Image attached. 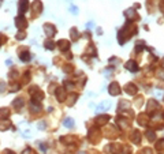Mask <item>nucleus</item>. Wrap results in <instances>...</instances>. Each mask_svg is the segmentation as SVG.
<instances>
[{
	"label": "nucleus",
	"mask_w": 164,
	"mask_h": 154,
	"mask_svg": "<svg viewBox=\"0 0 164 154\" xmlns=\"http://www.w3.org/2000/svg\"><path fill=\"white\" fill-rule=\"evenodd\" d=\"M27 0H19V13L23 14L26 10H27Z\"/></svg>",
	"instance_id": "nucleus-1"
},
{
	"label": "nucleus",
	"mask_w": 164,
	"mask_h": 154,
	"mask_svg": "<svg viewBox=\"0 0 164 154\" xmlns=\"http://www.w3.org/2000/svg\"><path fill=\"white\" fill-rule=\"evenodd\" d=\"M44 29H45V32H48V33H47L48 35H53V34H55V27H53V26H51V25H45V26H44Z\"/></svg>",
	"instance_id": "nucleus-2"
},
{
	"label": "nucleus",
	"mask_w": 164,
	"mask_h": 154,
	"mask_svg": "<svg viewBox=\"0 0 164 154\" xmlns=\"http://www.w3.org/2000/svg\"><path fill=\"white\" fill-rule=\"evenodd\" d=\"M118 85L116 83H114V85H111V90H109V91H111V94H118L119 93V89H118Z\"/></svg>",
	"instance_id": "nucleus-3"
},
{
	"label": "nucleus",
	"mask_w": 164,
	"mask_h": 154,
	"mask_svg": "<svg viewBox=\"0 0 164 154\" xmlns=\"http://www.w3.org/2000/svg\"><path fill=\"white\" fill-rule=\"evenodd\" d=\"M126 67L129 68V70H131V71H135V70H137V67H135V63H134V61H129Z\"/></svg>",
	"instance_id": "nucleus-4"
},
{
	"label": "nucleus",
	"mask_w": 164,
	"mask_h": 154,
	"mask_svg": "<svg viewBox=\"0 0 164 154\" xmlns=\"http://www.w3.org/2000/svg\"><path fill=\"white\" fill-rule=\"evenodd\" d=\"M21 60H23V61H27V60H30V56H29V53H22V55H21Z\"/></svg>",
	"instance_id": "nucleus-5"
},
{
	"label": "nucleus",
	"mask_w": 164,
	"mask_h": 154,
	"mask_svg": "<svg viewBox=\"0 0 164 154\" xmlns=\"http://www.w3.org/2000/svg\"><path fill=\"white\" fill-rule=\"evenodd\" d=\"M65 125H66V127H71V125H74V122H73V119H66Z\"/></svg>",
	"instance_id": "nucleus-6"
},
{
	"label": "nucleus",
	"mask_w": 164,
	"mask_h": 154,
	"mask_svg": "<svg viewBox=\"0 0 164 154\" xmlns=\"http://www.w3.org/2000/svg\"><path fill=\"white\" fill-rule=\"evenodd\" d=\"M107 108H109V102H105V104H101L99 108V111H105Z\"/></svg>",
	"instance_id": "nucleus-7"
},
{
	"label": "nucleus",
	"mask_w": 164,
	"mask_h": 154,
	"mask_svg": "<svg viewBox=\"0 0 164 154\" xmlns=\"http://www.w3.org/2000/svg\"><path fill=\"white\" fill-rule=\"evenodd\" d=\"M71 10H73V14H75V15L78 14V8H77V7L73 6V7H71Z\"/></svg>",
	"instance_id": "nucleus-8"
},
{
	"label": "nucleus",
	"mask_w": 164,
	"mask_h": 154,
	"mask_svg": "<svg viewBox=\"0 0 164 154\" xmlns=\"http://www.w3.org/2000/svg\"><path fill=\"white\" fill-rule=\"evenodd\" d=\"M3 87H4V83H0V91H3Z\"/></svg>",
	"instance_id": "nucleus-9"
},
{
	"label": "nucleus",
	"mask_w": 164,
	"mask_h": 154,
	"mask_svg": "<svg viewBox=\"0 0 164 154\" xmlns=\"http://www.w3.org/2000/svg\"><path fill=\"white\" fill-rule=\"evenodd\" d=\"M1 3H3V0H0V6H1Z\"/></svg>",
	"instance_id": "nucleus-10"
}]
</instances>
